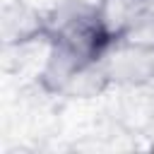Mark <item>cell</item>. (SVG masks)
Instances as JSON below:
<instances>
[{
	"label": "cell",
	"mask_w": 154,
	"mask_h": 154,
	"mask_svg": "<svg viewBox=\"0 0 154 154\" xmlns=\"http://www.w3.org/2000/svg\"><path fill=\"white\" fill-rule=\"evenodd\" d=\"M43 43L60 46L87 63H101L116 46L99 17L96 0H58L43 10Z\"/></svg>",
	"instance_id": "1"
},
{
	"label": "cell",
	"mask_w": 154,
	"mask_h": 154,
	"mask_svg": "<svg viewBox=\"0 0 154 154\" xmlns=\"http://www.w3.org/2000/svg\"><path fill=\"white\" fill-rule=\"evenodd\" d=\"M103 70L111 87L147 89L154 87V48L118 41L103 55Z\"/></svg>",
	"instance_id": "2"
},
{
	"label": "cell",
	"mask_w": 154,
	"mask_h": 154,
	"mask_svg": "<svg viewBox=\"0 0 154 154\" xmlns=\"http://www.w3.org/2000/svg\"><path fill=\"white\" fill-rule=\"evenodd\" d=\"M2 36L5 46H26V43H43V12L31 10L29 5L12 2L2 12Z\"/></svg>",
	"instance_id": "3"
},
{
	"label": "cell",
	"mask_w": 154,
	"mask_h": 154,
	"mask_svg": "<svg viewBox=\"0 0 154 154\" xmlns=\"http://www.w3.org/2000/svg\"><path fill=\"white\" fill-rule=\"evenodd\" d=\"M147 2L149 0H96L99 17L116 43L123 41L128 31L144 17Z\"/></svg>",
	"instance_id": "4"
},
{
	"label": "cell",
	"mask_w": 154,
	"mask_h": 154,
	"mask_svg": "<svg viewBox=\"0 0 154 154\" xmlns=\"http://www.w3.org/2000/svg\"><path fill=\"white\" fill-rule=\"evenodd\" d=\"M149 149H152V152H154V137H152V142H149Z\"/></svg>",
	"instance_id": "5"
}]
</instances>
